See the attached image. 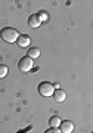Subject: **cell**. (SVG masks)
Returning <instances> with one entry per match:
<instances>
[{"label": "cell", "mask_w": 93, "mask_h": 133, "mask_svg": "<svg viewBox=\"0 0 93 133\" xmlns=\"http://www.w3.org/2000/svg\"><path fill=\"white\" fill-rule=\"evenodd\" d=\"M33 65H34V62L31 58H28V56H24L19 59L18 62V68H19V71H22V72H28V71H31L33 70Z\"/></svg>", "instance_id": "3"}, {"label": "cell", "mask_w": 93, "mask_h": 133, "mask_svg": "<svg viewBox=\"0 0 93 133\" xmlns=\"http://www.w3.org/2000/svg\"><path fill=\"white\" fill-rule=\"evenodd\" d=\"M40 24H42V21L38 19L37 14H36V15H31V16L28 18V25H30L31 28H37V27H40Z\"/></svg>", "instance_id": "7"}, {"label": "cell", "mask_w": 93, "mask_h": 133, "mask_svg": "<svg viewBox=\"0 0 93 133\" xmlns=\"http://www.w3.org/2000/svg\"><path fill=\"white\" fill-rule=\"evenodd\" d=\"M37 90H38V93L42 96H44V98H49V96H52L53 95V84H50L49 81H42L40 84H38V87H37Z\"/></svg>", "instance_id": "2"}, {"label": "cell", "mask_w": 93, "mask_h": 133, "mask_svg": "<svg viewBox=\"0 0 93 133\" xmlns=\"http://www.w3.org/2000/svg\"><path fill=\"white\" fill-rule=\"evenodd\" d=\"M28 58H31V59H37L38 56H40V49L38 48H31L30 50H28Z\"/></svg>", "instance_id": "8"}, {"label": "cell", "mask_w": 93, "mask_h": 133, "mask_svg": "<svg viewBox=\"0 0 93 133\" xmlns=\"http://www.w3.org/2000/svg\"><path fill=\"white\" fill-rule=\"evenodd\" d=\"M44 133H61V130L58 127H50V129H47Z\"/></svg>", "instance_id": "11"}, {"label": "cell", "mask_w": 93, "mask_h": 133, "mask_svg": "<svg viewBox=\"0 0 93 133\" xmlns=\"http://www.w3.org/2000/svg\"><path fill=\"white\" fill-rule=\"evenodd\" d=\"M16 43H18L19 48H28L30 43H31V38H30V36H27V34H22V36H19L18 37Z\"/></svg>", "instance_id": "5"}, {"label": "cell", "mask_w": 93, "mask_h": 133, "mask_svg": "<svg viewBox=\"0 0 93 133\" xmlns=\"http://www.w3.org/2000/svg\"><path fill=\"white\" fill-rule=\"evenodd\" d=\"M37 16H38V19H40V21H46V19H47V14H46V12H40Z\"/></svg>", "instance_id": "12"}, {"label": "cell", "mask_w": 93, "mask_h": 133, "mask_svg": "<svg viewBox=\"0 0 93 133\" xmlns=\"http://www.w3.org/2000/svg\"><path fill=\"white\" fill-rule=\"evenodd\" d=\"M52 96L55 98L56 102H64V101H65V98H67L65 92L61 90V89H55V90H53V95H52Z\"/></svg>", "instance_id": "6"}, {"label": "cell", "mask_w": 93, "mask_h": 133, "mask_svg": "<svg viewBox=\"0 0 93 133\" xmlns=\"http://www.w3.org/2000/svg\"><path fill=\"white\" fill-rule=\"evenodd\" d=\"M61 117H58V115H53V117H50V120H49V123H50L52 127H59V124H61Z\"/></svg>", "instance_id": "9"}, {"label": "cell", "mask_w": 93, "mask_h": 133, "mask_svg": "<svg viewBox=\"0 0 93 133\" xmlns=\"http://www.w3.org/2000/svg\"><path fill=\"white\" fill-rule=\"evenodd\" d=\"M0 37L2 40H5L6 43H15L19 37V33L12 27H5V28L0 31Z\"/></svg>", "instance_id": "1"}, {"label": "cell", "mask_w": 93, "mask_h": 133, "mask_svg": "<svg viewBox=\"0 0 93 133\" xmlns=\"http://www.w3.org/2000/svg\"><path fill=\"white\" fill-rule=\"evenodd\" d=\"M6 76H8V66L3 65V64H0V78H3Z\"/></svg>", "instance_id": "10"}, {"label": "cell", "mask_w": 93, "mask_h": 133, "mask_svg": "<svg viewBox=\"0 0 93 133\" xmlns=\"http://www.w3.org/2000/svg\"><path fill=\"white\" fill-rule=\"evenodd\" d=\"M59 130H61V133H72L74 124H72V121H70V120H64V121H61V124H59Z\"/></svg>", "instance_id": "4"}]
</instances>
